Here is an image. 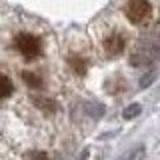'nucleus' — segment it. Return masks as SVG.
Returning a JSON list of instances; mask_svg holds the SVG:
<instances>
[{"mask_svg":"<svg viewBox=\"0 0 160 160\" xmlns=\"http://www.w3.org/2000/svg\"><path fill=\"white\" fill-rule=\"evenodd\" d=\"M14 48L18 50V54L26 60H34L42 54V42L38 36L30 32H18L14 36Z\"/></svg>","mask_w":160,"mask_h":160,"instance_id":"1","label":"nucleus"},{"mask_svg":"<svg viewBox=\"0 0 160 160\" xmlns=\"http://www.w3.org/2000/svg\"><path fill=\"white\" fill-rule=\"evenodd\" d=\"M124 14L130 22L144 24L152 18V4L148 0H128L124 6Z\"/></svg>","mask_w":160,"mask_h":160,"instance_id":"2","label":"nucleus"},{"mask_svg":"<svg viewBox=\"0 0 160 160\" xmlns=\"http://www.w3.org/2000/svg\"><path fill=\"white\" fill-rule=\"evenodd\" d=\"M124 48H126V38L118 30H114L112 34H108L102 40V50L106 52V56H118V54L124 52Z\"/></svg>","mask_w":160,"mask_h":160,"instance_id":"3","label":"nucleus"},{"mask_svg":"<svg viewBox=\"0 0 160 160\" xmlns=\"http://www.w3.org/2000/svg\"><path fill=\"white\" fill-rule=\"evenodd\" d=\"M14 92V84L6 74H0V98H8Z\"/></svg>","mask_w":160,"mask_h":160,"instance_id":"4","label":"nucleus"},{"mask_svg":"<svg viewBox=\"0 0 160 160\" xmlns=\"http://www.w3.org/2000/svg\"><path fill=\"white\" fill-rule=\"evenodd\" d=\"M144 154H146V150H144V146H136L134 150H130V152L122 154L118 160H142Z\"/></svg>","mask_w":160,"mask_h":160,"instance_id":"5","label":"nucleus"},{"mask_svg":"<svg viewBox=\"0 0 160 160\" xmlns=\"http://www.w3.org/2000/svg\"><path fill=\"white\" fill-rule=\"evenodd\" d=\"M22 78L26 80V84L28 86H34V88H38V86H42V80H40L36 74H32V72H24L22 74Z\"/></svg>","mask_w":160,"mask_h":160,"instance_id":"6","label":"nucleus"},{"mask_svg":"<svg viewBox=\"0 0 160 160\" xmlns=\"http://www.w3.org/2000/svg\"><path fill=\"white\" fill-rule=\"evenodd\" d=\"M140 104H132V106H128L126 110H124V118H136L140 114Z\"/></svg>","mask_w":160,"mask_h":160,"instance_id":"7","label":"nucleus"},{"mask_svg":"<svg viewBox=\"0 0 160 160\" xmlns=\"http://www.w3.org/2000/svg\"><path fill=\"white\" fill-rule=\"evenodd\" d=\"M30 160H48V158H46V154H44V152H32Z\"/></svg>","mask_w":160,"mask_h":160,"instance_id":"8","label":"nucleus"}]
</instances>
